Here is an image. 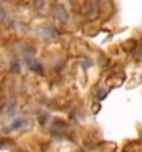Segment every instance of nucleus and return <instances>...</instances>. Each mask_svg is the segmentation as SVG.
Here are the masks:
<instances>
[{"label": "nucleus", "instance_id": "f257e3e1", "mask_svg": "<svg viewBox=\"0 0 142 152\" xmlns=\"http://www.w3.org/2000/svg\"><path fill=\"white\" fill-rule=\"evenodd\" d=\"M25 62H27L28 68H30L32 71H35V73H38V75H41V73H43V66L40 65V62H36L35 59H33V57L25 56Z\"/></svg>", "mask_w": 142, "mask_h": 152}, {"label": "nucleus", "instance_id": "f03ea898", "mask_svg": "<svg viewBox=\"0 0 142 152\" xmlns=\"http://www.w3.org/2000/svg\"><path fill=\"white\" fill-rule=\"evenodd\" d=\"M27 124V121L24 117H17V119H14L13 121V124L9 125V130H19L21 127H24Z\"/></svg>", "mask_w": 142, "mask_h": 152}]
</instances>
